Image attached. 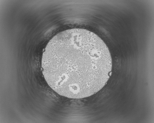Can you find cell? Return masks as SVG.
I'll return each mask as SVG.
<instances>
[{"label": "cell", "mask_w": 154, "mask_h": 123, "mask_svg": "<svg viewBox=\"0 0 154 123\" xmlns=\"http://www.w3.org/2000/svg\"><path fill=\"white\" fill-rule=\"evenodd\" d=\"M44 78L58 94L81 99L96 93L105 85L112 59L103 40L86 29L61 31L49 41L42 57Z\"/></svg>", "instance_id": "cell-1"}]
</instances>
